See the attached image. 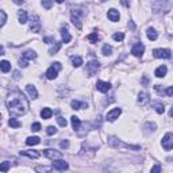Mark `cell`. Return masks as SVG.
<instances>
[{
	"mask_svg": "<svg viewBox=\"0 0 173 173\" xmlns=\"http://www.w3.org/2000/svg\"><path fill=\"white\" fill-rule=\"evenodd\" d=\"M151 107L157 111V114H164L165 112V105H164V103H161V102H153L151 103Z\"/></svg>",
	"mask_w": 173,
	"mask_h": 173,
	"instance_id": "obj_17",
	"label": "cell"
},
{
	"mask_svg": "<svg viewBox=\"0 0 173 173\" xmlns=\"http://www.w3.org/2000/svg\"><path fill=\"white\" fill-rule=\"evenodd\" d=\"M166 72H168V68L165 65H161V66H158V68L156 69V72H154V74H156V77H164L165 74H166Z\"/></svg>",
	"mask_w": 173,
	"mask_h": 173,
	"instance_id": "obj_22",
	"label": "cell"
},
{
	"mask_svg": "<svg viewBox=\"0 0 173 173\" xmlns=\"http://www.w3.org/2000/svg\"><path fill=\"white\" fill-rule=\"evenodd\" d=\"M7 107L12 117H19L25 115L28 110V102L25 97V95L20 92H11L7 99Z\"/></svg>",
	"mask_w": 173,
	"mask_h": 173,
	"instance_id": "obj_1",
	"label": "cell"
},
{
	"mask_svg": "<svg viewBox=\"0 0 173 173\" xmlns=\"http://www.w3.org/2000/svg\"><path fill=\"white\" fill-rule=\"evenodd\" d=\"M153 56L156 58H170L172 57V51L169 49H154Z\"/></svg>",
	"mask_w": 173,
	"mask_h": 173,
	"instance_id": "obj_7",
	"label": "cell"
},
{
	"mask_svg": "<svg viewBox=\"0 0 173 173\" xmlns=\"http://www.w3.org/2000/svg\"><path fill=\"white\" fill-rule=\"evenodd\" d=\"M143 51H145V46H143V43L138 42V43H135V45L133 46V50H131V53H133L135 57H141L142 54H143Z\"/></svg>",
	"mask_w": 173,
	"mask_h": 173,
	"instance_id": "obj_10",
	"label": "cell"
},
{
	"mask_svg": "<svg viewBox=\"0 0 173 173\" xmlns=\"http://www.w3.org/2000/svg\"><path fill=\"white\" fill-rule=\"evenodd\" d=\"M43 42H48V43H54V38H53V37H45V38H43Z\"/></svg>",
	"mask_w": 173,
	"mask_h": 173,
	"instance_id": "obj_48",
	"label": "cell"
},
{
	"mask_svg": "<svg viewBox=\"0 0 173 173\" xmlns=\"http://www.w3.org/2000/svg\"><path fill=\"white\" fill-rule=\"evenodd\" d=\"M18 18H19V22L22 23H26L27 22V12L25 11V10H20L19 12H18Z\"/></svg>",
	"mask_w": 173,
	"mask_h": 173,
	"instance_id": "obj_29",
	"label": "cell"
},
{
	"mask_svg": "<svg viewBox=\"0 0 173 173\" xmlns=\"http://www.w3.org/2000/svg\"><path fill=\"white\" fill-rule=\"evenodd\" d=\"M108 19L111 20V22H118L119 20V18H120V15H119V11H117L115 8H111L110 11H108Z\"/></svg>",
	"mask_w": 173,
	"mask_h": 173,
	"instance_id": "obj_15",
	"label": "cell"
},
{
	"mask_svg": "<svg viewBox=\"0 0 173 173\" xmlns=\"http://www.w3.org/2000/svg\"><path fill=\"white\" fill-rule=\"evenodd\" d=\"M72 64H73V66L79 68V66L82 65V58L80 56H73L72 57Z\"/></svg>",
	"mask_w": 173,
	"mask_h": 173,
	"instance_id": "obj_30",
	"label": "cell"
},
{
	"mask_svg": "<svg viewBox=\"0 0 173 173\" xmlns=\"http://www.w3.org/2000/svg\"><path fill=\"white\" fill-rule=\"evenodd\" d=\"M46 133H48L49 135H53V134H56V133H57V128L54 127V126H49L48 130H46Z\"/></svg>",
	"mask_w": 173,
	"mask_h": 173,
	"instance_id": "obj_40",
	"label": "cell"
},
{
	"mask_svg": "<svg viewBox=\"0 0 173 173\" xmlns=\"http://www.w3.org/2000/svg\"><path fill=\"white\" fill-rule=\"evenodd\" d=\"M150 173H161V166H160V165L153 166V169L150 170Z\"/></svg>",
	"mask_w": 173,
	"mask_h": 173,
	"instance_id": "obj_43",
	"label": "cell"
},
{
	"mask_svg": "<svg viewBox=\"0 0 173 173\" xmlns=\"http://www.w3.org/2000/svg\"><path fill=\"white\" fill-rule=\"evenodd\" d=\"M53 166L58 170H66L69 168V165H68V162L64 161V160H57V161L53 162Z\"/></svg>",
	"mask_w": 173,
	"mask_h": 173,
	"instance_id": "obj_14",
	"label": "cell"
},
{
	"mask_svg": "<svg viewBox=\"0 0 173 173\" xmlns=\"http://www.w3.org/2000/svg\"><path fill=\"white\" fill-rule=\"evenodd\" d=\"M20 156H26V157H30V158H38V157H39V151L38 150H22L20 151Z\"/></svg>",
	"mask_w": 173,
	"mask_h": 173,
	"instance_id": "obj_16",
	"label": "cell"
},
{
	"mask_svg": "<svg viewBox=\"0 0 173 173\" xmlns=\"http://www.w3.org/2000/svg\"><path fill=\"white\" fill-rule=\"evenodd\" d=\"M148 102H149V94L148 92H141L138 95V103L141 105H145Z\"/></svg>",
	"mask_w": 173,
	"mask_h": 173,
	"instance_id": "obj_19",
	"label": "cell"
},
{
	"mask_svg": "<svg viewBox=\"0 0 173 173\" xmlns=\"http://www.w3.org/2000/svg\"><path fill=\"white\" fill-rule=\"evenodd\" d=\"M84 15L81 8H74L71 11V16H72V23L76 26L79 30H81V16Z\"/></svg>",
	"mask_w": 173,
	"mask_h": 173,
	"instance_id": "obj_3",
	"label": "cell"
},
{
	"mask_svg": "<svg viewBox=\"0 0 173 173\" xmlns=\"http://www.w3.org/2000/svg\"><path fill=\"white\" fill-rule=\"evenodd\" d=\"M165 95L166 96H173V87H168L166 91H165Z\"/></svg>",
	"mask_w": 173,
	"mask_h": 173,
	"instance_id": "obj_46",
	"label": "cell"
},
{
	"mask_svg": "<svg viewBox=\"0 0 173 173\" xmlns=\"http://www.w3.org/2000/svg\"><path fill=\"white\" fill-rule=\"evenodd\" d=\"M102 53H103V56H110V54L112 53V46H110L108 43H105V45L103 46Z\"/></svg>",
	"mask_w": 173,
	"mask_h": 173,
	"instance_id": "obj_31",
	"label": "cell"
},
{
	"mask_svg": "<svg viewBox=\"0 0 173 173\" xmlns=\"http://www.w3.org/2000/svg\"><path fill=\"white\" fill-rule=\"evenodd\" d=\"M146 33H148V38H149L150 41H156L157 38H158V34H157L156 28H153V27H149Z\"/></svg>",
	"mask_w": 173,
	"mask_h": 173,
	"instance_id": "obj_24",
	"label": "cell"
},
{
	"mask_svg": "<svg viewBox=\"0 0 173 173\" xmlns=\"http://www.w3.org/2000/svg\"><path fill=\"white\" fill-rule=\"evenodd\" d=\"M14 79H15V80L19 79V72H14Z\"/></svg>",
	"mask_w": 173,
	"mask_h": 173,
	"instance_id": "obj_49",
	"label": "cell"
},
{
	"mask_svg": "<svg viewBox=\"0 0 173 173\" xmlns=\"http://www.w3.org/2000/svg\"><path fill=\"white\" fill-rule=\"evenodd\" d=\"M88 39L91 41L92 43H96L97 41H99V35H97V33H92V34L88 35Z\"/></svg>",
	"mask_w": 173,
	"mask_h": 173,
	"instance_id": "obj_34",
	"label": "cell"
},
{
	"mask_svg": "<svg viewBox=\"0 0 173 173\" xmlns=\"http://www.w3.org/2000/svg\"><path fill=\"white\" fill-rule=\"evenodd\" d=\"M108 145L112 146V148H117V149H131V150H139V149H141V146L125 143V142L120 141L117 137H108Z\"/></svg>",
	"mask_w": 173,
	"mask_h": 173,
	"instance_id": "obj_2",
	"label": "cell"
},
{
	"mask_svg": "<svg viewBox=\"0 0 173 173\" xmlns=\"http://www.w3.org/2000/svg\"><path fill=\"white\" fill-rule=\"evenodd\" d=\"M162 148H164L165 150L173 149V134L172 133H166L165 137L162 138Z\"/></svg>",
	"mask_w": 173,
	"mask_h": 173,
	"instance_id": "obj_8",
	"label": "cell"
},
{
	"mask_svg": "<svg viewBox=\"0 0 173 173\" xmlns=\"http://www.w3.org/2000/svg\"><path fill=\"white\" fill-rule=\"evenodd\" d=\"M0 69H1V72H3V73H7V72L11 71V64H10L8 61L3 60L1 62H0Z\"/></svg>",
	"mask_w": 173,
	"mask_h": 173,
	"instance_id": "obj_25",
	"label": "cell"
},
{
	"mask_svg": "<svg viewBox=\"0 0 173 173\" xmlns=\"http://www.w3.org/2000/svg\"><path fill=\"white\" fill-rule=\"evenodd\" d=\"M8 123H10V126H11V127H14V128H18V127H20V126H22V123H20L19 120L14 119V118H11Z\"/></svg>",
	"mask_w": 173,
	"mask_h": 173,
	"instance_id": "obj_32",
	"label": "cell"
},
{
	"mask_svg": "<svg viewBox=\"0 0 173 173\" xmlns=\"http://www.w3.org/2000/svg\"><path fill=\"white\" fill-rule=\"evenodd\" d=\"M99 69H100V62L97 60H95V61H91V62L87 64L85 72H87V74H88L89 77H92V76H95V73H97Z\"/></svg>",
	"mask_w": 173,
	"mask_h": 173,
	"instance_id": "obj_5",
	"label": "cell"
},
{
	"mask_svg": "<svg viewBox=\"0 0 173 173\" xmlns=\"http://www.w3.org/2000/svg\"><path fill=\"white\" fill-rule=\"evenodd\" d=\"M0 16H1V22H0V26L3 27L4 25H6V20H7V15L4 11H0Z\"/></svg>",
	"mask_w": 173,
	"mask_h": 173,
	"instance_id": "obj_39",
	"label": "cell"
},
{
	"mask_svg": "<svg viewBox=\"0 0 173 173\" xmlns=\"http://www.w3.org/2000/svg\"><path fill=\"white\" fill-rule=\"evenodd\" d=\"M60 49H61V43H60V42H56V45H54L53 48L49 50V54H56L57 51L60 50Z\"/></svg>",
	"mask_w": 173,
	"mask_h": 173,
	"instance_id": "obj_33",
	"label": "cell"
},
{
	"mask_svg": "<svg viewBox=\"0 0 173 173\" xmlns=\"http://www.w3.org/2000/svg\"><path fill=\"white\" fill-rule=\"evenodd\" d=\"M57 122H58V125H60L61 127H66V125H68L66 119H65V118H62V117H58V118H57Z\"/></svg>",
	"mask_w": 173,
	"mask_h": 173,
	"instance_id": "obj_37",
	"label": "cell"
},
{
	"mask_svg": "<svg viewBox=\"0 0 173 173\" xmlns=\"http://www.w3.org/2000/svg\"><path fill=\"white\" fill-rule=\"evenodd\" d=\"M112 38L115 41H123L125 39V33H115V34L112 35Z\"/></svg>",
	"mask_w": 173,
	"mask_h": 173,
	"instance_id": "obj_35",
	"label": "cell"
},
{
	"mask_svg": "<svg viewBox=\"0 0 173 173\" xmlns=\"http://www.w3.org/2000/svg\"><path fill=\"white\" fill-rule=\"evenodd\" d=\"M43 154H45L48 158L53 160V161H57V160L62 158V153H61V151L54 150V149H45V150H43Z\"/></svg>",
	"mask_w": 173,
	"mask_h": 173,
	"instance_id": "obj_6",
	"label": "cell"
},
{
	"mask_svg": "<svg viewBox=\"0 0 173 173\" xmlns=\"http://www.w3.org/2000/svg\"><path fill=\"white\" fill-rule=\"evenodd\" d=\"M30 30L33 33H38L41 30V22H39V18L34 16L31 18V22H30Z\"/></svg>",
	"mask_w": 173,
	"mask_h": 173,
	"instance_id": "obj_11",
	"label": "cell"
},
{
	"mask_svg": "<svg viewBox=\"0 0 173 173\" xmlns=\"http://www.w3.org/2000/svg\"><path fill=\"white\" fill-rule=\"evenodd\" d=\"M145 128H146V131H154V130H156V123L148 122L145 125Z\"/></svg>",
	"mask_w": 173,
	"mask_h": 173,
	"instance_id": "obj_38",
	"label": "cell"
},
{
	"mask_svg": "<svg viewBox=\"0 0 173 173\" xmlns=\"http://www.w3.org/2000/svg\"><path fill=\"white\" fill-rule=\"evenodd\" d=\"M27 65H28V61L25 60V58H20V60H19V66H20V68H27Z\"/></svg>",
	"mask_w": 173,
	"mask_h": 173,
	"instance_id": "obj_42",
	"label": "cell"
},
{
	"mask_svg": "<svg viewBox=\"0 0 173 173\" xmlns=\"http://www.w3.org/2000/svg\"><path fill=\"white\" fill-rule=\"evenodd\" d=\"M154 88H156V91H157V94H158V95H165V91L161 88V85H156Z\"/></svg>",
	"mask_w": 173,
	"mask_h": 173,
	"instance_id": "obj_44",
	"label": "cell"
},
{
	"mask_svg": "<svg viewBox=\"0 0 173 173\" xmlns=\"http://www.w3.org/2000/svg\"><path fill=\"white\" fill-rule=\"evenodd\" d=\"M42 6L45 7V8H50V7L53 6V1H42Z\"/></svg>",
	"mask_w": 173,
	"mask_h": 173,
	"instance_id": "obj_47",
	"label": "cell"
},
{
	"mask_svg": "<svg viewBox=\"0 0 173 173\" xmlns=\"http://www.w3.org/2000/svg\"><path fill=\"white\" fill-rule=\"evenodd\" d=\"M8 169H10V162H8V161L1 162V166H0V170H1L3 173H6Z\"/></svg>",
	"mask_w": 173,
	"mask_h": 173,
	"instance_id": "obj_36",
	"label": "cell"
},
{
	"mask_svg": "<svg viewBox=\"0 0 173 173\" xmlns=\"http://www.w3.org/2000/svg\"><path fill=\"white\" fill-rule=\"evenodd\" d=\"M71 105H72V108H73V110H81V108H88V104H87V103H81V102H79V100H73V102L71 103Z\"/></svg>",
	"mask_w": 173,
	"mask_h": 173,
	"instance_id": "obj_20",
	"label": "cell"
},
{
	"mask_svg": "<svg viewBox=\"0 0 173 173\" xmlns=\"http://www.w3.org/2000/svg\"><path fill=\"white\" fill-rule=\"evenodd\" d=\"M35 172H38V173H60L61 170L56 169L54 166H37L35 168Z\"/></svg>",
	"mask_w": 173,
	"mask_h": 173,
	"instance_id": "obj_12",
	"label": "cell"
},
{
	"mask_svg": "<svg viewBox=\"0 0 173 173\" xmlns=\"http://www.w3.org/2000/svg\"><path fill=\"white\" fill-rule=\"evenodd\" d=\"M61 35H62V41H64L65 43H69V42L72 41V37H71V34H69V31H68V28H66V26L61 28Z\"/></svg>",
	"mask_w": 173,
	"mask_h": 173,
	"instance_id": "obj_18",
	"label": "cell"
},
{
	"mask_svg": "<svg viewBox=\"0 0 173 173\" xmlns=\"http://www.w3.org/2000/svg\"><path fill=\"white\" fill-rule=\"evenodd\" d=\"M60 145H61V148H62V149H68L69 148V141H66V139H65V141H61Z\"/></svg>",
	"mask_w": 173,
	"mask_h": 173,
	"instance_id": "obj_45",
	"label": "cell"
},
{
	"mask_svg": "<svg viewBox=\"0 0 173 173\" xmlns=\"http://www.w3.org/2000/svg\"><path fill=\"white\" fill-rule=\"evenodd\" d=\"M35 57H37V54H35L34 50H26L25 53L22 54V58H25V60H34Z\"/></svg>",
	"mask_w": 173,
	"mask_h": 173,
	"instance_id": "obj_23",
	"label": "cell"
},
{
	"mask_svg": "<svg viewBox=\"0 0 173 173\" xmlns=\"http://www.w3.org/2000/svg\"><path fill=\"white\" fill-rule=\"evenodd\" d=\"M96 88H97V91H100V92H108L111 89V84L110 82H105V81H97Z\"/></svg>",
	"mask_w": 173,
	"mask_h": 173,
	"instance_id": "obj_13",
	"label": "cell"
},
{
	"mask_svg": "<svg viewBox=\"0 0 173 173\" xmlns=\"http://www.w3.org/2000/svg\"><path fill=\"white\" fill-rule=\"evenodd\" d=\"M39 142H41V139L38 138V137H28L27 141H26V145H28V146H35V145H38Z\"/></svg>",
	"mask_w": 173,
	"mask_h": 173,
	"instance_id": "obj_26",
	"label": "cell"
},
{
	"mask_svg": "<svg viewBox=\"0 0 173 173\" xmlns=\"http://www.w3.org/2000/svg\"><path fill=\"white\" fill-rule=\"evenodd\" d=\"M169 117H170V118H173V107L170 108V111H169Z\"/></svg>",
	"mask_w": 173,
	"mask_h": 173,
	"instance_id": "obj_50",
	"label": "cell"
},
{
	"mask_svg": "<svg viewBox=\"0 0 173 173\" xmlns=\"http://www.w3.org/2000/svg\"><path fill=\"white\" fill-rule=\"evenodd\" d=\"M61 68H62V66H61L60 62H54L53 65L48 69V72H46V77H48L49 80H54L58 76V72L61 71Z\"/></svg>",
	"mask_w": 173,
	"mask_h": 173,
	"instance_id": "obj_4",
	"label": "cell"
},
{
	"mask_svg": "<svg viewBox=\"0 0 173 173\" xmlns=\"http://www.w3.org/2000/svg\"><path fill=\"white\" fill-rule=\"evenodd\" d=\"M31 130L35 131V133H37V131H39L41 130V123H38V122L33 123V125H31Z\"/></svg>",
	"mask_w": 173,
	"mask_h": 173,
	"instance_id": "obj_41",
	"label": "cell"
},
{
	"mask_svg": "<svg viewBox=\"0 0 173 173\" xmlns=\"http://www.w3.org/2000/svg\"><path fill=\"white\" fill-rule=\"evenodd\" d=\"M26 89H27V92H28V95H30L31 99H37V97H38V92H37V89H35L34 85L28 84L27 87H26Z\"/></svg>",
	"mask_w": 173,
	"mask_h": 173,
	"instance_id": "obj_21",
	"label": "cell"
},
{
	"mask_svg": "<svg viewBox=\"0 0 173 173\" xmlns=\"http://www.w3.org/2000/svg\"><path fill=\"white\" fill-rule=\"evenodd\" d=\"M51 115H53V111H51L50 108H43V110L41 111L42 119H49V118H51Z\"/></svg>",
	"mask_w": 173,
	"mask_h": 173,
	"instance_id": "obj_28",
	"label": "cell"
},
{
	"mask_svg": "<svg viewBox=\"0 0 173 173\" xmlns=\"http://www.w3.org/2000/svg\"><path fill=\"white\" fill-rule=\"evenodd\" d=\"M120 114H122V110H120V108H112L111 111H108V112H107L105 119H107L108 122H114V120L119 117Z\"/></svg>",
	"mask_w": 173,
	"mask_h": 173,
	"instance_id": "obj_9",
	"label": "cell"
},
{
	"mask_svg": "<svg viewBox=\"0 0 173 173\" xmlns=\"http://www.w3.org/2000/svg\"><path fill=\"white\" fill-rule=\"evenodd\" d=\"M71 120H72V127H73V130H80V127H81V120L77 117H72Z\"/></svg>",
	"mask_w": 173,
	"mask_h": 173,
	"instance_id": "obj_27",
	"label": "cell"
}]
</instances>
